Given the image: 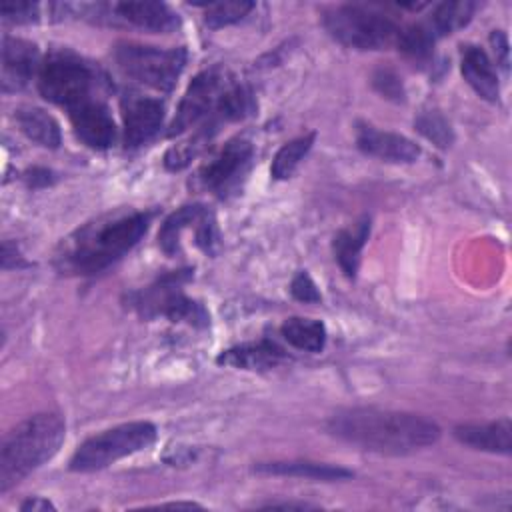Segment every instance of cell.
Masks as SVG:
<instances>
[{
	"label": "cell",
	"instance_id": "6da1fadb",
	"mask_svg": "<svg viewBox=\"0 0 512 512\" xmlns=\"http://www.w3.org/2000/svg\"><path fill=\"white\" fill-rule=\"evenodd\" d=\"M326 430L362 450L392 456L418 452L440 438V426L430 418L372 406L334 412L326 422Z\"/></svg>",
	"mask_w": 512,
	"mask_h": 512
},
{
	"label": "cell",
	"instance_id": "7a4b0ae2",
	"mask_svg": "<svg viewBox=\"0 0 512 512\" xmlns=\"http://www.w3.org/2000/svg\"><path fill=\"white\" fill-rule=\"evenodd\" d=\"M152 218L154 212L122 210L84 224L62 240L54 258L56 270L74 276H94L106 270L140 242Z\"/></svg>",
	"mask_w": 512,
	"mask_h": 512
},
{
	"label": "cell",
	"instance_id": "3957f363",
	"mask_svg": "<svg viewBox=\"0 0 512 512\" xmlns=\"http://www.w3.org/2000/svg\"><path fill=\"white\" fill-rule=\"evenodd\" d=\"M64 436L66 424L56 412L28 416L6 432L0 446V492H8L48 462L60 450Z\"/></svg>",
	"mask_w": 512,
	"mask_h": 512
},
{
	"label": "cell",
	"instance_id": "277c9868",
	"mask_svg": "<svg viewBox=\"0 0 512 512\" xmlns=\"http://www.w3.org/2000/svg\"><path fill=\"white\" fill-rule=\"evenodd\" d=\"M104 76L72 50H52L40 64L38 90L42 98L68 110L78 104L100 98Z\"/></svg>",
	"mask_w": 512,
	"mask_h": 512
},
{
	"label": "cell",
	"instance_id": "5b68a950",
	"mask_svg": "<svg viewBox=\"0 0 512 512\" xmlns=\"http://www.w3.org/2000/svg\"><path fill=\"white\" fill-rule=\"evenodd\" d=\"M190 278V268L166 272L148 288L130 292L126 302L146 320L164 316L170 322H186L194 328H206L210 324L208 310L198 300L186 296L182 288Z\"/></svg>",
	"mask_w": 512,
	"mask_h": 512
},
{
	"label": "cell",
	"instance_id": "8992f818",
	"mask_svg": "<svg viewBox=\"0 0 512 512\" xmlns=\"http://www.w3.org/2000/svg\"><path fill=\"white\" fill-rule=\"evenodd\" d=\"M322 24L336 42L356 50H384L396 42L400 30L390 16L360 4L324 10Z\"/></svg>",
	"mask_w": 512,
	"mask_h": 512
},
{
	"label": "cell",
	"instance_id": "52a82bcc",
	"mask_svg": "<svg viewBox=\"0 0 512 512\" xmlns=\"http://www.w3.org/2000/svg\"><path fill=\"white\" fill-rule=\"evenodd\" d=\"M156 440L152 422H126L86 438L70 458L72 472H96L110 464L146 450Z\"/></svg>",
	"mask_w": 512,
	"mask_h": 512
},
{
	"label": "cell",
	"instance_id": "ba28073f",
	"mask_svg": "<svg viewBox=\"0 0 512 512\" xmlns=\"http://www.w3.org/2000/svg\"><path fill=\"white\" fill-rule=\"evenodd\" d=\"M232 78L234 76L222 66H212L196 74L186 94L180 100V106L172 120L168 136L182 134L194 126H198V132L210 136L216 130V126L222 122L220 102Z\"/></svg>",
	"mask_w": 512,
	"mask_h": 512
},
{
	"label": "cell",
	"instance_id": "9c48e42d",
	"mask_svg": "<svg viewBox=\"0 0 512 512\" xmlns=\"http://www.w3.org/2000/svg\"><path fill=\"white\" fill-rule=\"evenodd\" d=\"M114 60L128 78L154 90L170 92L186 66V50L118 42Z\"/></svg>",
	"mask_w": 512,
	"mask_h": 512
},
{
	"label": "cell",
	"instance_id": "30bf717a",
	"mask_svg": "<svg viewBox=\"0 0 512 512\" xmlns=\"http://www.w3.org/2000/svg\"><path fill=\"white\" fill-rule=\"evenodd\" d=\"M254 158V146L244 136L230 138L222 150L200 170V182L218 198L234 194L246 178Z\"/></svg>",
	"mask_w": 512,
	"mask_h": 512
},
{
	"label": "cell",
	"instance_id": "8fae6325",
	"mask_svg": "<svg viewBox=\"0 0 512 512\" xmlns=\"http://www.w3.org/2000/svg\"><path fill=\"white\" fill-rule=\"evenodd\" d=\"M120 106L126 148H138L150 142L160 132L164 122V104L158 98L142 96L138 92H126Z\"/></svg>",
	"mask_w": 512,
	"mask_h": 512
},
{
	"label": "cell",
	"instance_id": "7c38bea8",
	"mask_svg": "<svg viewBox=\"0 0 512 512\" xmlns=\"http://www.w3.org/2000/svg\"><path fill=\"white\" fill-rule=\"evenodd\" d=\"M356 146L360 152L394 164H410L420 158V146L396 132L380 130L370 122H356Z\"/></svg>",
	"mask_w": 512,
	"mask_h": 512
},
{
	"label": "cell",
	"instance_id": "4fadbf2b",
	"mask_svg": "<svg viewBox=\"0 0 512 512\" xmlns=\"http://www.w3.org/2000/svg\"><path fill=\"white\" fill-rule=\"evenodd\" d=\"M74 134L94 150H106L116 142V124L102 98H92L68 110Z\"/></svg>",
	"mask_w": 512,
	"mask_h": 512
},
{
	"label": "cell",
	"instance_id": "5bb4252c",
	"mask_svg": "<svg viewBox=\"0 0 512 512\" xmlns=\"http://www.w3.org/2000/svg\"><path fill=\"white\" fill-rule=\"evenodd\" d=\"M40 54L36 44L4 36L2 38V90L16 92L24 88L40 70Z\"/></svg>",
	"mask_w": 512,
	"mask_h": 512
},
{
	"label": "cell",
	"instance_id": "9a60e30c",
	"mask_svg": "<svg viewBox=\"0 0 512 512\" xmlns=\"http://www.w3.org/2000/svg\"><path fill=\"white\" fill-rule=\"evenodd\" d=\"M286 358L288 356H286L284 348H280L270 338H262L258 342H242L228 350H222L216 358V364L238 368V370L264 372V370L276 368Z\"/></svg>",
	"mask_w": 512,
	"mask_h": 512
},
{
	"label": "cell",
	"instance_id": "2e32d148",
	"mask_svg": "<svg viewBox=\"0 0 512 512\" xmlns=\"http://www.w3.org/2000/svg\"><path fill=\"white\" fill-rule=\"evenodd\" d=\"M112 10L118 14V18L148 32L168 34L180 26L178 14L164 2L130 0V2L112 4Z\"/></svg>",
	"mask_w": 512,
	"mask_h": 512
},
{
	"label": "cell",
	"instance_id": "e0dca14e",
	"mask_svg": "<svg viewBox=\"0 0 512 512\" xmlns=\"http://www.w3.org/2000/svg\"><path fill=\"white\" fill-rule=\"evenodd\" d=\"M460 70L464 80L474 88V92L488 100L496 102L500 96V84L498 74L494 68V62L488 58V54L474 44H462L460 46Z\"/></svg>",
	"mask_w": 512,
	"mask_h": 512
},
{
	"label": "cell",
	"instance_id": "ac0fdd59",
	"mask_svg": "<svg viewBox=\"0 0 512 512\" xmlns=\"http://www.w3.org/2000/svg\"><path fill=\"white\" fill-rule=\"evenodd\" d=\"M454 438L474 450L492 454H510L512 450V422L510 418H500L484 424H458L454 428Z\"/></svg>",
	"mask_w": 512,
	"mask_h": 512
},
{
	"label": "cell",
	"instance_id": "d6986e66",
	"mask_svg": "<svg viewBox=\"0 0 512 512\" xmlns=\"http://www.w3.org/2000/svg\"><path fill=\"white\" fill-rule=\"evenodd\" d=\"M254 472L264 476H292V478H310V480H322V482H336L352 476V470L348 468L326 464V462H314V460L258 462L254 466Z\"/></svg>",
	"mask_w": 512,
	"mask_h": 512
},
{
	"label": "cell",
	"instance_id": "ffe728a7",
	"mask_svg": "<svg viewBox=\"0 0 512 512\" xmlns=\"http://www.w3.org/2000/svg\"><path fill=\"white\" fill-rule=\"evenodd\" d=\"M368 236H370V218L368 216H362L352 226L342 228L334 234V240H332L334 258H336L340 270L344 272V276L350 280L356 278V272L360 266V254H362V248H364Z\"/></svg>",
	"mask_w": 512,
	"mask_h": 512
},
{
	"label": "cell",
	"instance_id": "44dd1931",
	"mask_svg": "<svg viewBox=\"0 0 512 512\" xmlns=\"http://www.w3.org/2000/svg\"><path fill=\"white\" fill-rule=\"evenodd\" d=\"M16 122L20 132L44 148H58L62 134L60 124L54 116H50L46 110L36 106H22L16 110Z\"/></svg>",
	"mask_w": 512,
	"mask_h": 512
},
{
	"label": "cell",
	"instance_id": "7402d4cb",
	"mask_svg": "<svg viewBox=\"0 0 512 512\" xmlns=\"http://www.w3.org/2000/svg\"><path fill=\"white\" fill-rule=\"evenodd\" d=\"M208 212V206L204 204H184L176 212H172L158 230V246L164 254L176 256L180 254V236L186 228L196 226L202 216Z\"/></svg>",
	"mask_w": 512,
	"mask_h": 512
},
{
	"label": "cell",
	"instance_id": "603a6c76",
	"mask_svg": "<svg viewBox=\"0 0 512 512\" xmlns=\"http://www.w3.org/2000/svg\"><path fill=\"white\" fill-rule=\"evenodd\" d=\"M280 336L304 352H322L326 346V326L314 318H286L280 326Z\"/></svg>",
	"mask_w": 512,
	"mask_h": 512
},
{
	"label": "cell",
	"instance_id": "cb8c5ba5",
	"mask_svg": "<svg viewBox=\"0 0 512 512\" xmlns=\"http://www.w3.org/2000/svg\"><path fill=\"white\" fill-rule=\"evenodd\" d=\"M436 40L438 38L432 34V30L426 26V22H418V24L402 26L398 30L394 44L408 60L418 62V64H428L432 60Z\"/></svg>",
	"mask_w": 512,
	"mask_h": 512
},
{
	"label": "cell",
	"instance_id": "d4e9b609",
	"mask_svg": "<svg viewBox=\"0 0 512 512\" xmlns=\"http://www.w3.org/2000/svg\"><path fill=\"white\" fill-rule=\"evenodd\" d=\"M476 10L474 2L460 0V2H442L432 10V16L428 18L426 26L432 30L436 38H442L446 34H452L460 28H464Z\"/></svg>",
	"mask_w": 512,
	"mask_h": 512
},
{
	"label": "cell",
	"instance_id": "484cf974",
	"mask_svg": "<svg viewBox=\"0 0 512 512\" xmlns=\"http://www.w3.org/2000/svg\"><path fill=\"white\" fill-rule=\"evenodd\" d=\"M316 140V132H308L304 136H298L290 142H286L274 156L272 166H270V174L276 180H286L294 174V170L298 168L300 160L310 152L312 144Z\"/></svg>",
	"mask_w": 512,
	"mask_h": 512
},
{
	"label": "cell",
	"instance_id": "4316f807",
	"mask_svg": "<svg viewBox=\"0 0 512 512\" xmlns=\"http://www.w3.org/2000/svg\"><path fill=\"white\" fill-rule=\"evenodd\" d=\"M254 8V2L248 0H230V2H212L204 4V22L208 28L218 30L230 24L240 22Z\"/></svg>",
	"mask_w": 512,
	"mask_h": 512
},
{
	"label": "cell",
	"instance_id": "83f0119b",
	"mask_svg": "<svg viewBox=\"0 0 512 512\" xmlns=\"http://www.w3.org/2000/svg\"><path fill=\"white\" fill-rule=\"evenodd\" d=\"M414 128L424 136L428 138L434 146L446 150L452 146L454 142V132H452V126L450 122L438 112V110H424L416 116L414 120Z\"/></svg>",
	"mask_w": 512,
	"mask_h": 512
},
{
	"label": "cell",
	"instance_id": "f1b7e54d",
	"mask_svg": "<svg viewBox=\"0 0 512 512\" xmlns=\"http://www.w3.org/2000/svg\"><path fill=\"white\" fill-rule=\"evenodd\" d=\"M372 86H374L384 98H390V100H394V102H402L404 96H406L402 78L396 74V70H392V68H388V66L376 68V72L372 74Z\"/></svg>",
	"mask_w": 512,
	"mask_h": 512
},
{
	"label": "cell",
	"instance_id": "f546056e",
	"mask_svg": "<svg viewBox=\"0 0 512 512\" xmlns=\"http://www.w3.org/2000/svg\"><path fill=\"white\" fill-rule=\"evenodd\" d=\"M0 14L4 22L10 24H32L38 22L40 18V6L36 2H26V0H4L0 6Z\"/></svg>",
	"mask_w": 512,
	"mask_h": 512
},
{
	"label": "cell",
	"instance_id": "4dcf8cb0",
	"mask_svg": "<svg viewBox=\"0 0 512 512\" xmlns=\"http://www.w3.org/2000/svg\"><path fill=\"white\" fill-rule=\"evenodd\" d=\"M290 294L304 304H316L322 300V294L316 286V282L312 280V276L306 270H300L294 274L292 282H290Z\"/></svg>",
	"mask_w": 512,
	"mask_h": 512
},
{
	"label": "cell",
	"instance_id": "1f68e13d",
	"mask_svg": "<svg viewBox=\"0 0 512 512\" xmlns=\"http://www.w3.org/2000/svg\"><path fill=\"white\" fill-rule=\"evenodd\" d=\"M0 260H2V268H4V270L30 266V262L24 260V256H22V252L18 250V246H16L14 242H10V240H4V242H2V256H0Z\"/></svg>",
	"mask_w": 512,
	"mask_h": 512
},
{
	"label": "cell",
	"instance_id": "d6a6232c",
	"mask_svg": "<svg viewBox=\"0 0 512 512\" xmlns=\"http://www.w3.org/2000/svg\"><path fill=\"white\" fill-rule=\"evenodd\" d=\"M490 44H492V50L496 54V64H500L504 70H508V56H510V50H508V38L502 30H494L490 34Z\"/></svg>",
	"mask_w": 512,
	"mask_h": 512
},
{
	"label": "cell",
	"instance_id": "836d02e7",
	"mask_svg": "<svg viewBox=\"0 0 512 512\" xmlns=\"http://www.w3.org/2000/svg\"><path fill=\"white\" fill-rule=\"evenodd\" d=\"M24 180H26L28 188H44L54 182V174L48 168H30L24 174Z\"/></svg>",
	"mask_w": 512,
	"mask_h": 512
},
{
	"label": "cell",
	"instance_id": "e575fe53",
	"mask_svg": "<svg viewBox=\"0 0 512 512\" xmlns=\"http://www.w3.org/2000/svg\"><path fill=\"white\" fill-rule=\"evenodd\" d=\"M20 510L22 512H36V510H54V504L46 498H40V496H34V498H28L20 504Z\"/></svg>",
	"mask_w": 512,
	"mask_h": 512
},
{
	"label": "cell",
	"instance_id": "d590c367",
	"mask_svg": "<svg viewBox=\"0 0 512 512\" xmlns=\"http://www.w3.org/2000/svg\"><path fill=\"white\" fill-rule=\"evenodd\" d=\"M264 508H314V506H310V504H302V502H270V504H266Z\"/></svg>",
	"mask_w": 512,
	"mask_h": 512
}]
</instances>
